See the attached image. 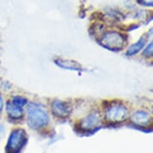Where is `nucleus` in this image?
<instances>
[{
  "label": "nucleus",
  "instance_id": "nucleus-1",
  "mask_svg": "<svg viewBox=\"0 0 153 153\" xmlns=\"http://www.w3.org/2000/svg\"><path fill=\"white\" fill-rule=\"evenodd\" d=\"M28 124L31 128L39 129L46 126L49 121L47 111L37 104H30L27 112Z\"/></svg>",
  "mask_w": 153,
  "mask_h": 153
},
{
  "label": "nucleus",
  "instance_id": "nucleus-2",
  "mask_svg": "<svg viewBox=\"0 0 153 153\" xmlns=\"http://www.w3.org/2000/svg\"><path fill=\"white\" fill-rule=\"evenodd\" d=\"M26 142V133L23 129L13 131L8 140L7 149L9 153H16Z\"/></svg>",
  "mask_w": 153,
  "mask_h": 153
},
{
  "label": "nucleus",
  "instance_id": "nucleus-3",
  "mask_svg": "<svg viewBox=\"0 0 153 153\" xmlns=\"http://www.w3.org/2000/svg\"><path fill=\"white\" fill-rule=\"evenodd\" d=\"M102 44L109 50H121L124 44L123 36L118 32H107L102 38Z\"/></svg>",
  "mask_w": 153,
  "mask_h": 153
},
{
  "label": "nucleus",
  "instance_id": "nucleus-4",
  "mask_svg": "<svg viewBox=\"0 0 153 153\" xmlns=\"http://www.w3.org/2000/svg\"><path fill=\"white\" fill-rule=\"evenodd\" d=\"M128 109L122 104H114L106 111V119L111 122H122L128 118Z\"/></svg>",
  "mask_w": 153,
  "mask_h": 153
},
{
  "label": "nucleus",
  "instance_id": "nucleus-5",
  "mask_svg": "<svg viewBox=\"0 0 153 153\" xmlns=\"http://www.w3.org/2000/svg\"><path fill=\"white\" fill-rule=\"evenodd\" d=\"M52 112L55 116L65 118L70 115L71 109L67 103L62 101H55L52 103Z\"/></svg>",
  "mask_w": 153,
  "mask_h": 153
},
{
  "label": "nucleus",
  "instance_id": "nucleus-6",
  "mask_svg": "<svg viewBox=\"0 0 153 153\" xmlns=\"http://www.w3.org/2000/svg\"><path fill=\"white\" fill-rule=\"evenodd\" d=\"M100 117L97 114H91L84 118L80 122V128L83 130L90 131L92 130L98 126L100 123Z\"/></svg>",
  "mask_w": 153,
  "mask_h": 153
},
{
  "label": "nucleus",
  "instance_id": "nucleus-7",
  "mask_svg": "<svg viewBox=\"0 0 153 153\" xmlns=\"http://www.w3.org/2000/svg\"><path fill=\"white\" fill-rule=\"evenodd\" d=\"M131 120L137 125L145 126L148 125L150 122V116L149 114L143 111H138L134 113L131 116Z\"/></svg>",
  "mask_w": 153,
  "mask_h": 153
},
{
  "label": "nucleus",
  "instance_id": "nucleus-8",
  "mask_svg": "<svg viewBox=\"0 0 153 153\" xmlns=\"http://www.w3.org/2000/svg\"><path fill=\"white\" fill-rule=\"evenodd\" d=\"M7 111L9 116L12 119L20 118L23 115L22 109L12 104L10 102L7 103Z\"/></svg>",
  "mask_w": 153,
  "mask_h": 153
},
{
  "label": "nucleus",
  "instance_id": "nucleus-9",
  "mask_svg": "<svg viewBox=\"0 0 153 153\" xmlns=\"http://www.w3.org/2000/svg\"><path fill=\"white\" fill-rule=\"evenodd\" d=\"M58 65L66 69H71V70H79L80 67L77 63H75L71 60H63V59H59L56 61Z\"/></svg>",
  "mask_w": 153,
  "mask_h": 153
},
{
  "label": "nucleus",
  "instance_id": "nucleus-10",
  "mask_svg": "<svg viewBox=\"0 0 153 153\" xmlns=\"http://www.w3.org/2000/svg\"><path fill=\"white\" fill-rule=\"evenodd\" d=\"M145 44V39L143 38H141L135 44H133L132 46H131L130 48L128 49V52H127V55H133L136 54L137 52H139L143 48V47Z\"/></svg>",
  "mask_w": 153,
  "mask_h": 153
},
{
  "label": "nucleus",
  "instance_id": "nucleus-11",
  "mask_svg": "<svg viewBox=\"0 0 153 153\" xmlns=\"http://www.w3.org/2000/svg\"><path fill=\"white\" fill-rule=\"evenodd\" d=\"M11 103L16 106V107H18V108H21L23 105H25L26 103H27V100L23 98V97H20V96H15L12 99Z\"/></svg>",
  "mask_w": 153,
  "mask_h": 153
},
{
  "label": "nucleus",
  "instance_id": "nucleus-12",
  "mask_svg": "<svg viewBox=\"0 0 153 153\" xmlns=\"http://www.w3.org/2000/svg\"><path fill=\"white\" fill-rule=\"evenodd\" d=\"M152 48H153L152 43H151L148 48H146L145 51H143V55H144V56H146V57H152V54H153Z\"/></svg>",
  "mask_w": 153,
  "mask_h": 153
},
{
  "label": "nucleus",
  "instance_id": "nucleus-13",
  "mask_svg": "<svg viewBox=\"0 0 153 153\" xmlns=\"http://www.w3.org/2000/svg\"><path fill=\"white\" fill-rule=\"evenodd\" d=\"M139 3L144 6H149V7H152L153 0H138Z\"/></svg>",
  "mask_w": 153,
  "mask_h": 153
},
{
  "label": "nucleus",
  "instance_id": "nucleus-14",
  "mask_svg": "<svg viewBox=\"0 0 153 153\" xmlns=\"http://www.w3.org/2000/svg\"><path fill=\"white\" fill-rule=\"evenodd\" d=\"M3 99H2V97L0 96V112H1V111H2V109H3Z\"/></svg>",
  "mask_w": 153,
  "mask_h": 153
},
{
  "label": "nucleus",
  "instance_id": "nucleus-15",
  "mask_svg": "<svg viewBox=\"0 0 153 153\" xmlns=\"http://www.w3.org/2000/svg\"><path fill=\"white\" fill-rule=\"evenodd\" d=\"M3 126L0 125V136H1V134L3 133Z\"/></svg>",
  "mask_w": 153,
  "mask_h": 153
}]
</instances>
